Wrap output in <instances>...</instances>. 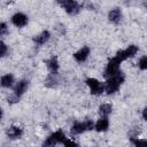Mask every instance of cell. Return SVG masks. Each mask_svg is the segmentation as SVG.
Wrapping results in <instances>:
<instances>
[{
  "mask_svg": "<svg viewBox=\"0 0 147 147\" xmlns=\"http://www.w3.org/2000/svg\"><path fill=\"white\" fill-rule=\"evenodd\" d=\"M56 1H57V2H59V3H61V5H62V3H63V2H64V1H65V0H56Z\"/></svg>",
  "mask_w": 147,
  "mask_h": 147,
  "instance_id": "obj_24",
  "label": "cell"
},
{
  "mask_svg": "<svg viewBox=\"0 0 147 147\" xmlns=\"http://www.w3.org/2000/svg\"><path fill=\"white\" fill-rule=\"evenodd\" d=\"M7 52H8V48H7L6 44L2 42V41H0V57L1 56H5L7 54Z\"/></svg>",
  "mask_w": 147,
  "mask_h": 147,
  "instance_id": "obj_19",
  "label": "cell"
},
{
  "mask_svg": "<svg viewBox=\"0 0 147 147\" xmlns=\"http://www.w3.org/2000/svg\"><path fill=\"white\" fill-rule=\"evenodd\" d=\"M94 127V124L92 121H85V122H79V123H75L71 127V133L72 134H80L87 130H92Z\"/></svg>",
  "mask_w": 147,
  "mask_h": 147,
  "instance_id": "obj_3",
  "label": "cell"
},
{
  "mask_svg": "<svg viewBox=\"0 0 147 147\" xmlns=\"http://www.w3.org/2000/svg\"><path fill=\"white\" fill-rule=\"evenodd\" d=\"M26 88H28V80H21V82H18L17 85L15 86L14 95L20 99V96L26 91Z\"/></svg>",
  "mask_w": 147,
  "mask_h": 147,
  "instance_id": "obj_10",
  "label": "cell"
},
{
  "mask_svg": "<svg viewBox=\"0 0 147 147\" xmlns=\"http://www.w3.org/2000/svg\"><path fill=\"white\" fill-rule=\"evenodd\" d=\"M65 140V136L64 133L60 130V131H56L54 132L53 134H51L44 142V146H54V145H57V144H63V141Z\"/></svg>",
  "mask_w": 147,
  "mask_h": 147,
  "instance_id": "obj_4",
  "label": "cell"
},
{
  "mask_svg": "<svg viewBox=\"0 0 147 147\" xmlns=\"http://www.w3.org/2000/svg\"><path fill=\"white\" fill-rule=\"evenodd\" d=\"M111 106L110 105H108V103H105V105H102L100 108H99V113H100V115L101 116H108L110 113H111Z\"/></svg>",
  "mask_w": 147,
  "mask_h": 147,
  "instance_id": "obj_17",
  "label": "cell"
},
{
  "mask_svg": "<svg viewBox=\"0 0 147 147\" xmlns=\"http://www.w3.org/2000/svg\"><path fill=\"white\" fill-rule=\"evenodd\" d=\"M22 133H23V131L18 126H10L7 130V136L10 139H17V138H20L22 136Z\"/></svg>",
  "mask_w": 147,
  "mask_h": 147,
  "instance_id": "obj_14",
  "label": "cell"
},
{
  "mask_svg": "<svg viewBox=\"0 0 147 147\" xmlns=\"http://www.w3.org/2000/svg\"><path fill=\"white\" fill-rule=\"evenodd\" d=\"M108 17H109V21L110 22H113L115 24L119 23L121 20H122V11H121V9L119 8H115L113 10H110Z\"/></svg>",
  "mask_w": 147,
  "mask_h": 147,
  "instance_id": "obj_11",
  "label": "cell"
},
{
  "mask_svg": "<svg viewBox=\"0 0 147 147\" xmlns=\"http://www.w3.org/2000/svg\"><path fill=\"white\" fill-rule=\"evenodd\" d=\"M11 22L14 25H16L18 28H23L28 23V17L22 13H17L11 17Z\"/></svg>",
  "mask_w": 147,
  "mask_h": 147,
  "instance_id": "obj_8",
  "label": "cell"
},
{
  "mask_svg": "<svg viewBox=\"0 0 147 147\" xmlns=\"http://www.w3.org/2000/svg\"><path fill=\"white\" fill-rule=\"evenodd\" d=\"M62 7L65 9V11L68 13V14H70V15H76V14H78V11H79V9H80V7H79V5L75 1V0H65L63 3H62Z\"/></svg>",
  "mask_w": 147,
  "mask_h": 147,
  "instance_id": "obj_7",
  "label": "cell"
},
{
  "mask_svg": "<svg viewBox=\"0 0 147 147\" xmlns=\"http://www.w3.org/2000/svg\"><path fill=\"white\" fill-rule=\"evenodd\" d=\"M63 145H65V146H77L76 142H74V141H71V140H67V139L63 141Z\"/></svg>",
  "mask_w": 147,
  "mask_h": 147,
  "instance_id": "obj_22",
  "label": "cell"
},
{
  "mask_svg": "<svg viewBox=\"0 0 147 147\" xmlns=\"http://www.w3.org/2000/svg\"><path fill=\"white\" fill-rule=\"evenodd\" d=\"M7 31H8L7 25H6L5 23H0V37H1V36H3V34H6V33H7Z\"/></svg>",
  "mask_w": 147,
  "mask_h": 147,
  "instance_id": "obj_20",
  "label": "cell"
},
{
  "mask_svg": "<svg viewBox=\"0 0 147 147\" xmlns=\"http://www.w3.org/2000/svg\"><path fill=\"white\" fill-rule=\"evenodd\" d=\"M49 37H51V33L48 31H42L40 34H38V36H36L33 38V41L37 45H44L49 39Z\"/></svg>",
  "mask_w": 147,
  "mask_h": 147,
  "instance_id": "obj_12",
  "label": "cell"
},
{
  "mask_svg": "<svg viewBox=\"0 0 147 147\" xmlns=\"http://www.w3.org/2000/svg\"><path fill=\"white\" fill-rule=\"evenodd\" d=\"M121 60L117 57V56H114L107 64V68L105 69V74L103 76L106 78H109L111 76H114L117 71H119V64H121Z\"/></svg>",
  "mask_w": 147,
  "mask_h": 147,
  "instance_id": "obj_2",
  "label": "cell"
},
{
  "mask_svg": "<svg viewBox=\"0 0 147 147\" xmlns=\"http://www.w3.org/2000/svg\"><path fill=\"white\" fill-rule=\"evenodd\" d=\"M1 117H2V110H1V108H0V119H1Z\"/></svg>",
  "mask_w": 147,
  "mask_h": 147,
  "instance_id": "obj_25",
  "label": "cell"
},
{
  "mask_svg": "<svg viewBox=\"0 0 147 147\" xmlns=\"http://www.w3.org/2000/svg\"><path fill=\"white\" fill-rule=\"evenodd\" d=\"M47 68L48 70L52 72V74H56L57 69H59V62H57V59L55 56L51 57L48 61H47Z\"/></svg>",
  "mask_w": 147,
  "mask_h": 147,
  "instance_id": "obj_15",
  "label": "cell"
},
{
  "mask_svg": "<svg viewBox=\"0 0 147 147\" xmlns=\"http://www.w3.org/2000/svg\"><path fill=\"white\" fill-rule=\"evenodd\" d=\"M108 126H109V122H108V118L106 117V116H103L102 118H100L96 123H95V130L96 131H99V132H103V131H106L107 129H108Z\"/></svg>",
  "mask_w": 147,
  "mask_h": 147,
  "instance_id": "obj_13",
  "label": "cell"
},
{
  "mask_svg": "<svg viewBox=\"0 0 147 147\" xmlns=\"http://www.w3.org/2000/svg\"><path fill=\"white\" fill-rule=\"evenodd\" d=\"M139 68L141 70H146L147 69V57L146 56H142L139 61Z\"/></svg>",
  "mask_w": 147,
  "mask_h": 147,
  "instance_id": "obj_18",
  "label": "cell"
},
{
  "mask_svg": "<svg viewBox=\"0 0 147 147\" xmlns=\"http://www.w3.org/2000/svg\"><path fill=\"white\" fill-rule=\"evenodd\" d=\"M88 55H90V48L87 46H85V47L80 48L77 53H75L74 54V57L76 59L77 62H84L87 59Z\"/></svg>",
  "mask_w": 147,
  "mask_h": 147,
  "instance_id": "obj_9",
  "label": "cell"
},
{
  "mask_svg": "<svg viewBox=\"0 0 147 147\" xmlns=\"http://www.w3.org/2000/svg\"><path fill=\"white\" fill-rule=\"evenodd\" d=\"M86 84H87V86L90 87L92 94L98 95V94H101V93L105 91V86H103L99 80H96V79H94V78H88V79H86Z\"/></svg>",
  "mask_w": 147,
  "mask_h": 147,
  "instance_id": "obj_5",
  "label": "cell"
},
{
  "mask_svg": "<svg viewBox=\"0 0 147 147\" xmlns=\"http://www.w3.org/2000/svg\"><path fill=\"white\" fill-rule=\"evenodd\" d=\"M137 52H138V47L134 46V45H131V46H129L126 49L117 52V54H116L115 56H117L121 61H124V60H126V59H129V57L134 56Z\"/></svg>",
  "mask_w": 147,
  "mask_h": 147,
  "instance_id": "obj_6",
  "label": "cell"
},
{
  "mask_svg": "<svg viewBox=\"0 0 147 147\" xmlns=\"http://www.w3.org/2000/svg\"><path fill=\"white\" fill-rule=\"evenodd\" d=\"M124 78H125V77H124L123 72H121V71H117L114 76L107 78V83H106V85H105L106 92H107L108 94L115 93V92L119 88V86L122 85V83L124 82Z\"/></svg>",
  "mask_w": 147,
  "mask_h": 147,
  "instance_id": "obj_1",
  "label": "cell"
},
{
  "mask_svg": "<svg viewBox=\"0 0 147 147\" xmlns=\"http://www.w3.org/2000/svg\"><path fill=\"white\" fill-rule=\"evenodd\" d=\"M142 117H144V119H146V108H145L144 111H142Z\"/></svg>",
  "mask_w": 147,
  "mask_h": 147,
  "instance_id": "obj_23",
  "label": "cell"
},
{
  "mask_svg": "<svg viewBox=\"0 0 147 147\" xmlns=\"http://www.w3.org/2000/svg\"><path fill=\"white\" fill-rule=\"evenodd\" d=\"M132 141L136 146H145L147 144L146 140H139V139H134V138H132Z\"/></svg>",
  "mask_w": 147,
  "mask_h": 147,
  "instance_id": "obj_21",
  "label": "cell"
},
{
  "mask_svg": "<svg viewBox=\"0 0 147 147\" xmlns=\"http://www.w3.org/2000/svg\"><path fill=\"white\" fill-rule=\"evenodd\" d=\"M13 84H14V77L9 74L2 76L0 79V85L3 87H10V86H13Z\"/></svg>",
  "mask_w": 147,
  "mask_h": 147,
  "instance_id": "obj_16",
  "label": "cell"
}]
</instances>
